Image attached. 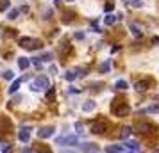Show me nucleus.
<instances>
[{
  "instance_id": "obj_3",
  "label": "nucleus",
  "mask_w": 159,
  "mask_h": 153,
  "mask_svg": "<svg viewBox=\"0 0 159 153\" xmlns=\"http://www.w3.org/2000/svg\"><path fill=\"white\" fill-rule=\"evenodd\" d=\"M105 128H107V126H105L104 121H93L91 126H89V130L93 132V134H104Z\"/></svg>"
},
{
  "instance_id": "obj_36",
  "label": "nucleus",
  "mask_w": 159,
  "mask_h": 153,
  "mask_svg": "<svg viewBox=\"0 0 159 153\" xmlns=\"http://www.w3.org/2000/svg\"><path fill=\"white\" fill-rule=\"evenodd\" d=\"M23 153H32V150H23Z\"/></svg>"
},
{
  "instance_id": "obj_32",
  "label": "nucleus",
  "mask_w": 159,
  "mask_h": 153,
  "mask_svg": "<svg viewBox=\"0 0 159 153\" xmlns=\"http://www.w3.org/2000/svg\"><path fill=\"white\" fill-rule=\"evenodd\" d=\"M59 153H79V151H75V150H61Z\"/></svg>"
},
{
  "instance_id": "obj_19",
  "label": "nucleus",
  "mask_w": 159,
  "mask_h": 153,
  "mask_svg": "<svg viewBox=\"0 0 159 153\" xmlns=\"http://www.w3.org/2000/svg\"><path fill=\"white\" fill-rule=\"evenodd\" d=\"M11 151V144L7 142H0V153H9Z\"/></svg>"
},
{
  "instance_id": "obj_10",
  "label": "nucleus",
  "mask_w": 159,
  "mask_h": 153,
  "mask_svg": "<svg viewBox=\"0 0 159 153\" xmlns=\"http://www.w3.org/2000/svg\"><path fill=\"white\" fill-rule=\"evenodd\" d=\"M81 150L82 151H97V146L93 142H84V144H81Z\"/></svg>"
},
{
  "instance_id": "obj_35",
  "label": "nucleus",
  "mask_w": 159,
  "mask_h": 153,
  "mask_svg": "<svg viewBox=\"0 0 159 153\" xmlns=\"http://www.w3.org/2000/svg\"><path fill=\"white\" fill-rule=\"evenodd\" d=\"M152 43H154V45H159V37H157V36L152 37Z\"/></svg>"
},
{
  "instance_id": "obj_20",
  "label": "nucleus",
  "mask_w": 159,
  "mask_h": 153,
  "mask_svg": "<svg viewBox=\"0 0 159 153\" xmlns=\"http://www.w3.org/2000/svg\"><path fill=\"white\" fill-rule=\"evenodd\" d=\"M143 112H147V114H154V112H159V105H150V107H147Z\"/></svg>"
},
{
  "instance_id": "obj_34",
  "label": "nucleus",
  "mask_w": 159,
  "mask_h": 153,
  "mask_svg": "<svg viewBox=\"0 0 159 153\" xmlns=\"http://www.w3.org/2000/svg\"><path fill=\"white\" fill-rule=\"evenodd\" d=\"M75 39H84V34H82V32H77V34H75Z\"/></svg>"
},
{
  "instance_id": "obj_14",
  "label": "nucleus",
  "mask_w": 159,
  "mask_h": 153,
  "mask_svg": "<svg viewBox=\"0 0 159 153\" xmlns=\"http://www.w3.org/2000/svg\"><path fill=\"white\" fill-rule=\"evenodd\" d=\"M131 32H132L136 37H141V36H143L141 30H140V27H138V25H132V23H131Z\"/></svg>"
},
{
  "instance_id": "obj_21",
  "label": "nucleus",
  "mask_w": 159,
  "mask_h": 153,
  "mask_svg": "<svg viewBox=\"0 0 159 153\" xmlns=\"http://www.w3.org/2000/svg\"><path fill=\"white\" fill-rule=\"evenodd\" d=\"M65 78L68 80V82H73V80L77 78V73H75V71H68V73L65 75Z\"/></svg>"
},
{
  "instance_id": "obj_26",
  "label": "nucleus",
  "mask_w": 159,
  "mask_h": 153,
  "mask_svg": "<svg viewBox=\"0 0 159 153\" xmlns=\"http://www.w3.org/2000/svg\"><path fill=\"white\" fill-rule=\"evenodd\" d=\"M109 69H111V64H109V61H105V63L102 64V73H107Z\"/></svg>"
},
{
  "instance_id": "obj_33",
  "label": "nucleus",
  "mask_w": 159,
  "mask_h": 153,
  "mask_svg": "<svg viewBox=\"0 0 159 153\" xmlns=\"http://www.w3.org/2000/svg\"><path fill=\"white\" fill-rule=\"evenodd\" d=\"M32 63H34V64H36V66H41V61H39V59H38V57H34V59H32Z\"/></svg>"
},
{
  "instance_id": "obj_18",
  "label": "nucleus",
  "mask_w": 159,
  "mask_h": 153,
  "mask_svg": "<svg viewBox=\"0 0 159 153\" xmlns=\"http://www.w3.org/2000/svg\"><path fill=\"white\" fill-rule=\"evenodd\" d=\"M18 16H20V9H11V11H9V14H7L9 20H16Z\"/></svg>"
},
{
  "instance_id": "obj_39",
  "label": "nucleus",
  "mask_w": 159,
  "mask_h": 153,
  "mask_svg": "<svg viewBox=\"0 0 159 153\" xmlns=\"http://www.w3.org/2000/svg\"><path fill=\"white\" fill-rule=\"evenodd\" d=\"M136 2H140V0H136Z\"/></svg>"
},
{
  "instance_id": "obj_22",
  "label": "nucleus",
  "mask_w": 159,
  "mask_h": 153,
  "mask_svg": "<svg viewBox=\"0 0 159 153\" xmlns=\"http://www.w3.org/2000/svg\"><path fill=\"white\" fill-rule=\"evenodd\" d=\"M9 5H11V4H9V0H0V11H7Z\"/></svg>"
},
{
  "instance_id": "obj_6",
  "label": "nucleus",
  "mask_w": 159,
  "mask_h": 153,
  "mask_svg": "<svg viewBox=\"0 0 159 153\" xmlns=\"http://www.w3.org/2000/svg\"><path fill=\"white\" fill-rule=\"evenodd\" d=\"M18 139L22 141V142H29L30 141V128L23 126L22 130H20V134H18Z\"/></svg>"
},
{
  "instance_id": "obj_12",
  "label": "nucleus",
  "mask_w": 159,
  "mask_h": 153,
  "mask_svg": "<svg viewBox=\"0 0 159 153\" xmlns=\"http://www.w3.org/2000/svg\"><path fill=\"white\" fill-rule=\"evenodd\" d=\"M30 41H32L30 37H20V39H18V45L22 46V48H29V46H30Z\"/></svg>"
},
{
  "instance_id": "obj_31",
  "label": "nucleus",
  "mask_w": 159,
  "mask_h": 153,
  "mask_svg": "<svg viewBox=\"0 0 159 153\" xmlns=\"http://www.w3.org/2000/svg\"><path fill=\"white\" fill-rule=\"evenodd\" d=\"M75 128H77V134H82V132H84V130H82V125H81V123H75Z\"/></svg>"
},
{
  "instance_id": "obj_17",
  "label": "nucleus",
  "mask_w": 159,
  "mask_h": 153,
  "mask_svg": "<svg viewBox=\"0 0 159 153\" xmlns=\"http://www.w3.org/2000/svg\"><path fill=\"white\" fill-rule=\"evenodd\" d=\"M116 89H120V91H125V89H129V84H127L125 80H118V82H116Z\"/></svg>"
},
{
  "instance_id": "obj_8",
  "label": "nucleus",
  "mask_w": 159,
  "mask_h": 153,
  "mask_svg": "<svg viewBox=\"0 0 159 153\" xmlns=\"http://www.w3.org/2000/svg\"><path fill=\"white\" fill-rule=\"evenodd\" d=\"M30 66V61L27 57H18V68L20 69H27Z\"/></svg>"
},
{
  "instance_id": "obj_4",
  "label": "nucleus",
  "mask_w": 159,
  "mask_h": 153,
  "mask_svg": "<svg viewBox=\"0 0 159 153\" xmlns=\"http://www.w3.org/2000/svg\"><path fill=\"white\" fill-rule=\"evenodd\" d=\"M54 126H43L41 130H38V137L39 139H48V137H52L54 135Z\"/></svg>"
},
{
  "instance_id": "obj_24",
  "label": "nucleus",
  "mask_w": 159,
  "mask_h": 153,
  "mask_svg": "<svg viewBox=\"0 0 159 153\" xmlns=\"http://www.w3.org/2000/svg\"><path fill=\"white\" fill-rule=\"evenodd\" d=\"M136 89H138V91H147L148 86H147V82H138V84H136Z\"/></svg>"
},
{
  "instance_id": "obj_7",
  "label": "nucleus",
  "mask_w": 159,
  "mask_h": 153,
  "mask_svg": "<svg viewBox=\"0 0 159 153\" xmlns=\"http://www.w3.org/2000/svg\"><path fill=\"white\" fill-rule=\"evenodd\" d=\"M105 153H123V146H120V144H111V146H107L104 150Z\"/></svg>"
},
{
  "instance_id": "obj_2",
  "label": "nucleus",
  "mask_w": 159,
  "mask_h": 153,
  "mask_svg": "<svg viewBox=\"0 0 159 153\" xmlns=\"http://www.w3.org/2000/svg\"><path fill=\"white\" fill-rule=\"evenodd\" d=\"M47 87H50V82L45 75H41V77L34 78L30 82V91H41V89H47Z\"/></svg>"
},
{
  "instance_id": "obj_13",
  "label": "nucleus",
  "mask_w": 159,
  "mask_h": 153,
  "mask_svg": "<svg viewBox=\"0 0 159 153\" xmlns=\"http://www.w3.org/2000/svg\"><path fill=\"white\" fill-rule=\"evenodd\" d=\"M20 86H22V80H20V78H18V80H14V82L11 84V87H9V93H11V95H13V93H16V91L20 89Z\"/></svg>"
},
{
  "instance_id": "obj_15",
  "label": "nucleus",
  "mask_w": 159,
  "mask_h": 153,
  "mask_svg": "<svg viewBox=\"0 0 159 153\" xmlns=\"http://www.w3.org/2000/svg\"><path fill=\"white\" fill-rule=\"evenodd\" d=\"M127 148H129V150H132V151H136V153H138V150H140V144H138L136 141H129V142H127Z\"/></svg>"
},
{
  "instance_id": "obj_23",
  "label": "nucleus",
  "mask_w": 159,
  "mask_h": 153,
  "mask_svg": "<svg viewBox=\"0 0 159 153\" xmlns=\"http://www.w3.org/2000/svg\"><path fill=\"white\" fill-rule=\"evenodd\" d=\"M39 61H43V63H48V61H52V54L50 52H47V54H43L41 57H38Z\"/></svg>"
},
{
  "instance_id": "obj_37",
  "label": "nucleus",
  "mask_w": 159,
  "mask_h": 153,
  "mask_svg": "<svg viewBox=\"0 0 159 153\" xmlns=\"http://www.w3.org/2000/svg\"><path fill=\"white\" fill-rule=\"evenodd\" d=\"M129 153H136V151H129Z\"/></svg>"
},
{
  "instance_id": "obj_9",
  "label": "nucleus",
  "mask_w": 159,
  "mask_h": 153,
  "mask_svg": "<svg viewBox=\"0 0 159 153\" xmlns=\"http://www.w3.org/2000/svg\"><path fill=\"white\" fill-rule=\"evenodd\" d=\"M113 112H114V114H118V116H127V114H129V107H127V105L116 107V109H113Z\"/></svg>"
},
{
  "instance_id": "obj_27",
  "label": "nucleus",
  "mask_w": 159,
  "mask_h": 153,
  "mask_svg": "<svg viewBox=\"0 0 159 153\" xmlns=\"http://www.w3.org/2000/svg\"><path fill=\"white\" fill-rule=\"evenodd\" d=\"M131 132H132V128H129V126H125V128L122 130V137H129V135H131Z\"/></svg>"
},
{
  "instance_id": "obj_28",
  "label": "nucleus",
  "mask_w": 159,
  "mask_h": 153,
  "mask_svg": "<svg viewBox=\"0 0 159 153\" xmlns=\"http://www.w3.org/2000/svg\"><path fill=\"white\" fill-rule=\"evenodd\" d=\"M54 95H56V89H54V87H48V91H47V96L52 100V98H54Z\"/></svg>"
},
{
  "instance_id": "obj_5",
  "label": "nucleus",
  "mask_w": 159,
  "mask_h": 153,
  "mask_svg": "<svg viewBox=\"0 0 159 153\" xmlns=\"http://www.w3.org/2000/svg\"><path fill=\"white\" fill-rule=\"evenodd\" d=\"M122 18H123L122 13H118V14H107V16L104 18V23H105V25H113V23H116V22H120Z\"/></svg>"
},
{
  "instance_id": "obj_1",
  "label": "nucleus",
  "mask_w": 159,
  "mask_h": 153,
  "mask_svg": "<svg viewBox=\"0 0 159 153\" xmlns=\"http://www.w3.org/2000/svg\"><path fill=\"white\" fill-rule=\"evenodd\" d=\"M56 144L59 146H75L79 144V135L77 134H73V135H61L56 139Z\"/></svg>"
},
{
  "instance_id": "obj_25",
  "label": "nucleus",
  "mask_w": 159,
  "mask_h": 153,
  "mask_svg": "<svg viewBox=\"0 0 159 153\" xmlns=\"http://www.w3.org/2000/svg\"><path fill=\"white\" fill-rule=\"evenodd\" d=\"M2 77H4L6 80H11V78L14 77V73H13V71H9V69H7V71H4V73H2Z\"/></svg>"
},
{
  "instance_id": "obj_38",
  "label": "nucleus",
  "mask_w": 159,
  "mask_h": 153,
  "mask_svg": "<svg viewBox=\"0 0 159 153\" xmlns=\"http://www.w3.org/2000/svg\"><path fill=\"white\" fill-rule=\"evenodd\" d=\"M68 2H73V0H68Z\"/></svg>"
},
{
  "instance_id": "obj_29",
  "label": "nucleus",
  "mask_w": 159,
  "mask_h": 153,
  "mask_svg": "<svg viewBox=\"0 0 159 153\" xmlns=\"http://www.w3.org/2000/svg\"><path fill=\"white\" fill-rule=\"evenodd\" d=\"M68 50H70V45H66V43H63V48H61V52H63V54H66Z\"/></svg>"
},
{
  "instance_id": "obj_11",
  "label": "nucleus",
  "mask_w": 159,
  "mask_h": 153,
  "mask_svg": "<svg viewBox=\"0 0 159 153\" xmlns=\"http://www.w3.org/2000/svg\"><path fill=\"white\" fill-rule=\"evenodd\" d=\"M95 107H97V103H95L93 100H89V101H86V103L82 105V110L84 112H89V110H95Z\"/></svg>"
},
{
  "instance_id": "obj_30",
  "label": "nucleus",
  "mask_w": 159,
  "mask_h": 153,
  "mask_svg": "<svg viewBox=\"0 0 159 153\" xmlns=\"http://www.w3.org/2000/svg\"><path fill=\"white\" fill-rule=\"evenodd\" d=\"M113 7H114L113 4H107V5L104 7V11H105V13H111V11H113Z\"/></svg>"
},
{
  "instance_id": "obj_16",
  "label": "nucleus",
  "mask_w": 159,
  "mask_h": 153,
  "mask_svg": "<svg viewBox=\"0 0 159 153\" xmlns=\"http://www.w3.org/2000/svg\"><path fill=\"white\" fill-rule=\"evenodd\" d=\"M41 46H43V43H41L39 39H32V41H30V46H29V48H30V50H32V48H34V50H38V48H41Z\"/></svg>"
}]
</instances>
